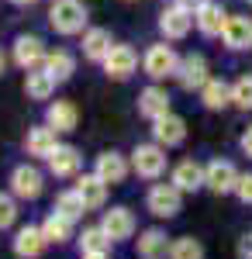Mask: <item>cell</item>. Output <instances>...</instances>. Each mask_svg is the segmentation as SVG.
<instances>
[{
  "label": "cell",
  "mask_w": 252,
  "mask_h": 259,
  "mask_svg": "<svg viewBox=\"0 0 252 259\" xmlns=\"http://www.w3.org/2000/svg\"><path fill=\"white\" fill-rule=\"evenodd\" d=\"M49 28L56 35H79L87 28V4H79V0H52Z\"/></svg>",
  "instance_id": "cell-1"
},
{
  "label": "cell",
  "mask_w": 252,
  "mask_h": 259,
  "mask_svg": "<svg viewBox=\"0 0 252 259\" xmlns=\"http://www.w3.org/2000/svg\"><path fill=\"white\" fill-rule=\"evenodd\" d=\"M132 169H135L142 180H159L166 173V149L152 142V145H135L132 152Z\"/></svg>",
  "instance_id": "cell-2"
},
{
  "label": "cell",
  "mask_w": 252,
  "mask_h": 259,
  "mask_svg": "<svg viewBox=\"0 0 252 259\" xmlns=\"http://www.w3.org/2000/svg\"><path fill=\"white\" fill-rule=\"evenodd\" d=\"M145 207L152 211L155 218H176L180 207H183V200H180V190H176L173 183H155L152 190H149V197H145Z\"/></svg>",
  "instance_id": "cell-3"
},
{
  "label": "cell",
  "mask_w": 252,
  "mask_h": 259,
  "mask_svg": "<svg viewBox=\"0 0 252 259\" xmlns=\"http://www.w3.org/2000/svg\"><path fill=\"white\" fill-rule=\"evenodd\" d=\"M45 56H49V49H45V41L38 35H18L14 38V62H18L24 73L41 69L45 66Z\"/></svg>",
  "instance_id": "cell-4"
},
{
  "label": "cell",
  "mask_w": 252,
  "mask_h": 259,
  "mask_svg": "<svg viewBox=\"0 0 252 259\" xmlns=\"http://www.w3.org/2000/svg\"><path fill=\"white\" fill-rule=\"evenodd\" d=\"M142 66H145V76H152V80H166V76H176L180 59H176V52L170 49V45H149V52H145Z\"/></svg>",
  "instance_id": "cell-5"
},
{
  "label": "cell",
  "mask_w": 252,
  "mask_h": 259,
  "mask_svg": "<svg viewBox=\"0 0 252 259\" xmlns=\"http://www.w3.org/2000/svg\"><path fill=\"white\" fill-rule=\"evenodd\" d=\"M176 80H180L183 90H204V83L211 80V76H207V59L197 56V52L183 56L180 66H176Z\"/></svg>",
  "instance_id": "cell-6"
},
{
  "label": "cell",
  "mask_w": 252,
  "mask_h": 259,
  "mask_svg": "<svg viewBox=\"0 0 252 259\" xmlns=\"http://www.w3.org/2000/svg\"><path fill=\"white\" fill-rule=\"evenodd\" d=\"M204 187L214 190V194H232L238 187V169L225 159H214L204 166Z\"/></svg>",
  "instance_id": "cell-7"
},
{
  "label": "cell",
  "mask_w": 252,
  "mask_h": 259,
  "mask_svg": "<svg viewBox=\"0 0 252 259\" xmlns=\"http://www.w3.org/2000/svg\"><path fill=\"white\" fill-rule=\"evenodd\" d=\"M138 69V56L132 45H114L104 59V73L111 80H132V73Z\"/></svg>",
  "instance_id": "cell-8"
},
{
  "label": "cell",
  "mask_w": 252,
  "mask_h": 259,
  "mask_svg": "<svg viewBox=\"0 0 252 259\" xmlns=\"http://www.w3.org/2000/svg\"><path fill=\"white\" fill-rule=\"evenodd\" d=\"M194 24H197L194 11H187V7H180V4H173L170 11L159 14V31H162L166 38H187Z\"/></svg>",
  "instance_id": "cell-9"
},
{
  "label": "cell",
  "mask_w": 252,
  "mask_h": 259,
  "mask_svg": "<svg viewBox=\"0 0 252 259\" xmlns=\"http://www.w3.org/2000/svg\"><path fill=\"white\" fill-rule=\"evenodd\" d=\"M11 190H14V197L21 200H35L45 190V180H41V173L35 169V166H18L14 173H11Z\"/></svg>",
  "instance_id": "cell-10"
},
{
  "label": "cell",
  "mask_w": 252,
  "mask_h": 259,
  "mask_svg": "<svg viewBox=\"0 0 252 259\" xmlns=\"http://www.w3.org/2000/svg\"><path fill=\"white\" fill-rule=\"evenodd\" d=\"M100 228L107 232V239H111V242H124V239L135 235V214H132L128 207H111V211H104Z\"/></svg>",
  "instance_id": "cell-11"
},
{
  "label": "cell",
  "mask_w": 252,
  "mask_h": 259,
  "mask_svg": "<svg viewBox=\"0 0 252 259\" xmlns=\"http://www.w3.org/2000/svg\"><path fill=\"white\" fill-rule=\"evenodd\" d=\"M152 139L162 145V149H173L187 139V121L176 118V114H162V118L152 121Z\"/></svg>",
  "instance_id": "cell-12"
},
{
  "label": "cell",
  "mask_w": 252,
  "mask_h": 259,
  "mask_svg": "<svg viewBox=\"0 0 252 259\" xmlns=\"http://www.w3.org/2000/svg\"><path fill=\"white\" fill-rule=\"evenodd\" d=\"M221 38H225V45H228V49H235V52L252 49V18H245V14H232V18L225 21Z\"/></svg>",
  "instance_id": "cell-13"
},
{
  "label": "cell",
  "mask_w": 252,
  "mask_h": 259,
  "mask_svg": "<svg viewBox=\"0 0 252 259\" xmlns=\"http://www.w3.org/2000/svg\"><path fill=\"white\" fill-rule=\"evenodd\" d=\"M194 21H197V28H200V35L214 38V35H221V31H225V21H228V14H225V7H221V4L204 0V4L194 11Z\"/></svg>",
  "instance_id": "cell-14"
},
{
  "label": "cell",
  "mask_w": 252,
  "mask_h": 259,
  "mask_svg": "<svg viewBox=\"0 0 252 259\" xmlns=\"http://www.w3.org/2000/svg\"><path fill=\"white\" fill-rule=\"evenodd\" d=\"M45 245H49L45 232H41V228H35V225H24V228H18V235H14V256H21V259H38L41 252H45Z\"/></svg>",
  "instance_id": "cell-15"
},
{
  "label": "cell",
  "mask_w": 252,
  "mask_h": 259,
  "mask_svg": "<svg viewBox=\"0 0 252 259\" xmlns=\"http://www.w3.org/2000/svg\"><path fill=\"white\" fill-rule=\"evenodd\" d=\"M94 173H97L107 187H114V183H124V177H128V162H124V156L121 152H100L97 162H94Z\"/></svg>",
  "instance_id": "cell-16"
},
{
  "label": "cell",
  "mask_w": 252,
  "mask_h": 259,
  "mask_svg": "<svg viewBox=\"0 0 252 259\" xmlns=\"http://www.w3.org/2000/svg\"><path fill=\"white\" fill-rule=\"evenodd\" d=\"M76 194L83 197L87 211H100V207L107 204V183H104L97 173H83V177L76 180Z\"/></svg>",
  "instance_id": "cell-17"
},
{
  "label": "cell",
  "mask_w": 252,
  "mask_h": 259,
  "mask_svg": "<svg viewBox=\"0 0 252 259\" xmlns=\"http://www.w3.org/2000/svg\"><path fill=\"white\" fill-rule=\"evenodd\" d=\"M170 245H173V242H170V235H166L162 228H145V232L138 235L135 249H138L142 259H166L170 256Z\"/></svg>",
  "instance_id": "cell-18"
},
{
  "label": "cell",
  "mask_w": 252,
  "mask_h": 259,
  "mask_svg": "<svg viewBox=\"0 0 252 259\" xmlns=\"http://www.w3.org/2000/svg\"><path fill=\"white\" fill-rule=\"evenodd\" d=\"M24 149H28V156H35V159H49V156L59 149L56 128H49V124H41V128H28Z\"/></svg>",
  "instance_id": "cell-19"
},
{
  "label": "cell",
  "mask_w": 252,
  "mask_h": 259,
  "mask_svg": "<svg viewBox=\"0 0 252 259\" xmlns=\"http://www.w3.org/2000/svg\"><path fill=\"white\" fill-rule=\"evenodd\" d=\"M138 114L149 118V121L170 114V94H166L162 87H145V90L138 94Z\"/></svg>",
  "instance_id": "cell-20"
},
{
  "label": "cell",
  "mask_w": 252,
  "mask_h": 259,
  "mask_svg": "<svg viewBox=\"0 0 252 259\" xmlns=\"http://www.w3.org/2000/svg\"><path fill=\"white\" fill-rule=\"evenodd\" d=\"M173 187L180 190V194H194V190H200V187H204V166H200V162H194V159L176 162Z\"/></svg>",
  "instance_id": "cell-21"
},
{
  "label": "cell",
  "mask_w": 252,
  "mask_h": 259,
  "mask_svg": "<svg viewBox=\"0 0 252 259\" xmlns=\"http://www.w3.org/2000/svg\"><path fill=\"white\" fill-rule=\"evenodd\" d=\"M76 121H79V111H76V104H69V100H56L45 111V124L56 128V132H76Z\"/></svg>",
  "instance_id": "cell-22"
},
{
  "label": "cell",
  "mask_w": 252,
  "mask_h": 259,
  "mask_svg": "<svg viewBox=\"0 0 252 259\" xmlns=\"http://www.w3.org/2000/svg\"><path fill=\"white\" fill-rule=\"evenodd\" d=\"M49 169H52V177L56 180H69L79 173V152L73 145H59L56 152L49 156Z\"/></svg>",
  "instance_id": "cell-23"
},
{
  "label": "cell",
  "mask_w": 252,
  "mask_h": 259,
  "mask_svg": "<svg viewBox=\"0 0 252 259\" xmlns=\"http://www.w3.org/2000/svg\"><path fill=\"white\" fill-rule=\"evenodd\" d=\"M111 49H114V41H111V31L107 28H90L83 35V56L90 62H104Z\"/></svg>",
  "instance_id": "cell-24"
},
{
  "label": "cell",
  "mask_w": 252,
  "mask_h": 259,
  "mask_svg": "<svg viewBox=\"0 0 252 259\" xmlns=\"http://www.w3.org/2000/svg\"><path fill=\"white\" fill-rule=\"evenodd\" d=\"M41 232H45L49 245H62V242H69V239H73V218H66V214L52 211L49 218L41 221Z\"/></svg>",
  "instance_id": "cell-25"
},
{
  "label": "cell",
  "mask_w": 252,
  "mask_h": 259,
  "mask_svg": "<svg viewBox=\"0 0 252 259\" xmlns=\"http://www.w3.org/2000/svg\"><path fill=\"white\" fill-rule=\"evenodd\" d=\"M41 69H45L56 83H66L69 76H73L76 62H73V56H69L66 49H56V52H49V56H45V66H41Z\"/></svg>",
  "instance_id": "cell-26"
},
{
  "label": "cell",
  "mask_w": 252,
  "mask_h": 259,
  "mask_svg": "<svg viewBox=\"0 0 252 259\" xmlns=\"http://www.w3.org/2000/svg\"><path fill=\"white\" fill-rule=\"evenodd\" d=\"M200 97H204V107L207 111H225L232 104V87L225 80H207L204 90H200Z\"/></svg>",
  "instance_id": "cell-27"
},
{
  "label": "cell",
  "mask_w": 252,
  "mask_h": 259,
  "mask_svg": "<svg viewBox=\"0 0 252 259\" xmlns=\"http://www.w3.org/2000/svg\"><path fill=\"white\" fill-rule=\"evenodd\" d=\"M52 90H56V80H52L45 69H31V73H28V80H24V94H28V100H49Z\"/></svg>",
  "instance_id": "cell-28"
},
{
  "label": "cell",
  "mask_w": 252,
  "mask_h": 259,
  "mask_svg": "<svg viewBox=\"0 0 252 259\" xmlns=\"http://www.w3.org/2000/svg\"><path fill=\"white\" fill-rule=\"evenodd\" d=\"M52 211H59V214L76 221L79 214H87V204H83V197H79L76 187H73V190H59L56 194V207H52Z\"/></svg>",
  "instance_id": "cell-29"
},
{
  "label": "cell",
  "mask_w": 252,
  "mask_h": 259,
  "mask_svg": "<svg viewBox=\"0 0 252 259\" xmlns=\"http://www.w3.org/2000/svg\"><path fill=\"white\" fill-rule=\"evenodd\" d=\"M170 259H204V245L190 235H183V239H173L170 245Z\"/></svg>",
  "instance_id": "cell-30"
},
{
  "label": "cell",
  "mask_w": 252,
  "mask_h": 259,
  "mask_svg": "<svg viewBox=\"0 0 252 259\" xmlns=\"http://www.w3.org/2000/svg\"><path fill=\"white\" fill-rule=\"evenodd\" d=\"M79 249H83V252H107V249H111V239H107L104 228H83Z\"/></svg>",
  "instance_id": "cell-31"
},
{
  "label": "cell",
  "mask_w": 252,
  "mask_h": 259,
  "mask_svg": "<svg viewBox=\"0 0 252 259\" xmlns=\"http://www.w3.org/2000/svg\"><path fill=\"white\" fill-rule=\"evenodd\" d=\"M232 104H235V107H242V111H252V76L235 80V87H232Z\"/></svg>",
  "instance_id": "cell-32"
},
{
  "label": "cell",
  "mask_w": 252,
  "mask_h": 259,
  "mask_svg": "<svg viewBox=\"0 0 252 259\" xmlns=\"http://www.w3.org/2000/svg\"><path fill=\"white\" fill-rule=\"evenodd\" d=\"M14 221H18V200L0 194V232H7Z\"/></svg>",
  "instance_id": "cell-33"
},
{
  "label": "cell",
  "mask_w": 252,
  "mask_h": 259,
  "mask_svg": "<svg viewBox=\"0 0 252 259\" xmlns=\"http://www.w3.org/2000/svg\"><path fill=\"white\" fill-rule=\"evenodd\" d=\"M235 194H238V200H242V204H252V173L238 177V187H235Z\"/></svg>",
  "instance_id": "cell-34"
},
{
  "label": "cell",
  "mask_w": 252,
  "mask_h": 259,
  "mask_svg": "<svg viewBox=\"0 0 252 259\" xmlns=\"http://www.w3.org/2000/svg\"><path fill=\"white\" fill-rule=\"evenodd\" d=\"M242 152L252 159V128H245V135H242Z\"/></svg>",
  "instance_id": "cell-35"
},
{
  "label": "cell",
  "mask_w": 252,
  "mask_h": 259,
  "mask_svg": "<svg viewBox=\"0 0 252 259\" xmlns=\"http://www.w3.org/2000/svg\"><path fill=\"white\" fill-rule=\"evenodd\" d=\"M176 4H180V7H187V11H197L204 0H176Z\"/></svg>",
  "instance_id": "cell-36"
},
{
  "label": "cell",
  "mask_w": 252,
  "mask_h": 259,
  "mask_svg": "<svg viewBox=\"0 0 252 259\" xmlns=\"http://www.w3.org/2000/svg\"><path fill=\"white\" fill-rule=\"evenodd\" d=\"M83 259H111L107 252H83Z\"/></svg>",
  "instance_id": "cell-37"
},
{
  "label": "cell",
  "mask_w": 252,
  "mask_h": 259,
  "mask_svg": "<svg viewBox=\"0 0 252 259\" xmlns=\"http://www.w3.org/2000/svg\"><path fill=\"white\" fill-rule=\"evenodd\" d=\"M14 7H31V4H38V0H11Z\"/></svg>",
  "instance_id": "cell-38"
},
{
  "label": "cell",
  "mask_w": 252,
  "mask_h": 259,
  "mask_svg": "<svg viewBox=\"0 0 252 259\" xmlns=\"http://www.w3.org/2000/svg\"><path fill=\"white\" fill-rule=\"evenodd\" d=\"M4 69H7V56L0 52V76H4Z\"/></svg>",
  "instance_id": "cell-39"
},
{
  "label": "cell",
  "mask_w": 252,
  "mask_h": 259,
  "mask_svg": "<svg viewBox=\"0 0 252 259\" xmlns=\"http://www.w3.org/2000/svg\"><path fill=\"white\" fill-rule=\"evenodd\" d=\"M249 4H252V0H249Z\"/></svg>",
  "instance_id": "cell-40"
}]
</instances>
